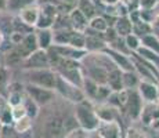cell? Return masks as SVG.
<instances>
[{"label":"cell","mask_w":159,"mask_h":138,"mask_svg":"<svg viewBox=\"0 0 159 138\" xmlns=\"http://www.w3.org/2000/svg\"><path fill=\"white\" fill-rule=\"evenodd\" d=\"M75 119L78 122V126L87 133H93L98 128L100 119L96 113V109L91 105V102L87 100H83L80 102L76 104L75 106Z\"/></svg>","instance_id":"obj_1"},{"label":"cell","mask_w":159,"mask_h":138,"mask_svg":"<svg viewBox=\"0 0 159 138\" xmlns=\"http://www.w3.org/2000/svg\"><path fill=\"white\" fill-rule=\"evenodd\" d=\"M26 76H28V80L30 84H35V86H39V87H44V88H50V90L56 88L57 73L54 70H51L50 68L28 69Z\"/></svg>","instance_id":"obj_2"},{"label":"cell","mask_w":159,"mask_h":138,"mask_svg":"<svg viewBox=\"0 0 159 138\" xmlns=\"http://www.w3.org/2000/svg\"><path fill=\"white\" fill-rule=\"evenodd\" d=\"M54 91H58L64 98H66L68 101H72V102L78 104L80 101L86 100V96H84L83 90L78 86L72 84L68 80H65L64 78H61L57 73V83H56V88Z\"/></svg>","instance_id":"obj_3"},{"label":"cell","mask_w":159,"mask_h":138,"mask_svg":"<svg viewBox=\"0 0 159 138\" xmlns=\"http://www.w3.org/2000/svg\"><path fill=\"white\" fill-rule=\"evenodd\" d=\"M25 94L32 98L39 106H44L47 104H50L54 100V97H56V91L54 90L39 87V86L30 84V83L25 86Z\"/></svg>","instance_id":"obj_4"},{"label":"cell","mask_w":159,"mask_h":138,"mask_svg":"<svg viewBox=\"0 0 159 138\" xmlns=\"http://www.w3.org/2000/svg\"><path fill=\"white\" fill-rule=\"evenodd\" d=\"M143 108H144V101H143L140 93L137 91V88L127 90V101L123 112H126L129 115L131 120H139L140 115L143 112Z\"/></svg>","instance_id":"obj_5"},{"label":"cell","mask_w":159,"mask_h":138,"mask_svg":"<svg viewBox=\"0 0 159 138\" xmlns=\"http://www.w3.org/2000/svg\"><path fill=\"white\" fill-rule=\"evenodd\" d=\"M26 69H46L51 68L50 61H48V54L47 50L43 48H38L36 51H33L32 54H29L28 57L24 60Z\"/></svg>","instance_id":"obj_6"},{"label":"cell","mask_w":159,"mask_h":138,"mask_svg":"<svg viewBox=\"0 0 159 138\" xmlns=\"http://www.w3.org/2000/svg\"><path fill=\"white\" fill-rule=\"evenodd\" d=\"M48 48H50L53 53H56L58 57L71 58V60H76V61L83 60L87 54L86 50H79V48H75V47L68 46V44H53Z\"/></svg>","instance_id":"obj_7"},{"label":"cell","mask_w":159,"mask_h":138,"mask_svg":"<svg viewBox=\"0 0 159 138\" xmlns=\"http://www.w3.org/2000/svg\"><path fill=\"white\" fill-rule=\"evenodd\" d=\"M97 133L101 138H122V127L118 120L112 122H100V126L97 128Z\"/></svg>","instance_id":"obj_8"},{"label":"cell","mask_w":159,"mask_h":138,"mask_svg":"<svg viewBox=\"0 0 159 138\" xmlns=\"http://www.w3.org/2000/svg\"><path fill=\"white\" fill-rule=\"evenodd\" d=\"M137 91L145 102H157L158 101V84H155L154 82L140 80L139 86H137Z\"/></svg>","instance_id":"obj_9"},{"label":"cell","mask_w":159,"mask_h":138,"mask_svg":"<svg viewBox=\"0 0 159 138\" xmlns=\"http://www.w3.org/2000/svg\"><path fill=\"white\" fill-rule=\"evenodd\" d=\"M44 136L47 138H60L65 136L64 131V119L54 116V118L48 119L44 124Z\"/></svg>","instance_id":"obj_10"},{"label":"cell","mask_w":159,"mask_h":138,"mask_svg":"<svg viewBox=\"0 0 159 138\" xmlns=\"http://www.w3.org/2000/svg\"><path fill=\"white\" fill-rule=\"evenodd\" d=\"M14 48L21 54V57L25 60L29 54H32L33 51H36L39 48L38 42H36V35L35 33H26V35L24 36L22 42L15 46Z\"/></svg>","instance_id":"obj_11"},{"label":"cell","mask_w":159,"mask_h":138,"mask_svg":"<svg viewBox=\"0 0 159 138\" xmlns=\"http://www.w3.org/2000/svg\"><path fill=\"white\" fill-rule=\"evenodd\" d=\"M56 14H57V8L51 4L44 6L40 10V15H39L38 20V29H48L51 25H54V21H56Z\"/></svg>","instance_id":"obj_12"},{"label":"cell","mask_w":159,"mask_h":138,"mask_svg":"<svg viewBox=\"0 0 159 138\" xmlns=\"http://www.w3.org/2000/svg\"><path fill=\"white\" fill-rule=\"evenodd\" d=\"M108 57L112 60L116 68H119L122 72H129V70H134L133 60H130L127 55L123 53H119L116 50H108Z\"/></svg>","instance_id":"obj_13"},{"label":"cell","mask_w":159,"mask_h":138,"mask_svg":"<svg viewBox=\"0 0 159 138\" xmlns=\"http://www.w3.org/2000/svg\"><path fill=\"white\" fill-rule=\"evenodd\" d=\"M96 109V113L98 116V119L101 122H112V120H118V116H119V110L118 108L115 106L109 105L108 102H104V104H100V105L94 106Z\"/></svg>","instance_id":"obj_14"},{"label":"cell","mask_w":159,"mask_h":138,"mask_svg":"<svg viewBox=\"0 0 159 138\" xmlns=\"http://www.w3.org/2000/svg\"><path fill=\"white\" fill-rule=\"evenodd\" d=\"M39 15H40V8L36 4H32L20 11V20L28 26H36Z\"/></svg>","instance_id":"obj_15"},{"label":"cell","mask_w":159,"mask_h":138,"mask_svg":"<svg viewBox=\"0 0 159 138\" xmlns=\"http://www.w3.org/2000/svg\"><path fill=\"white\" fill-rule=\"evenodd\" d=\"M69 21H71L72 28L76 30V32H82L87 29L89 26V20L87 17L82 13L79 8H73V10L69 13Z\"/></svg>","instance_id":"obj_16"},{"label":"cell","mask_w":159,"mask_h":138,"mask_svg":"<svg viewBox=\"0 0 159 138\" xmlns=\"http://www.w3.org/2000/svg\"><path fill=\"white\" fill-rule=\"evenodd\" d=\"M122 70L119 68H114L108 72L107 76V86L111 88L112 91H120L123 88V82H122Z\"/></svg>","instance_id":"obj_17"},{"label":"cell","mask_w":159,"mask_h":138,"mask_svg":"<svg viewBox=\"0 0 159 138\" xmlns=\"http://www.w3.org/2000/svg\"><path fill=\"white\" fill-rule=\"evenodd\" d=\"M157 118H159V106L155 105V102H147V105L143 108L140 119L144 122V124H152Z\"/></svg>","instance_id":"obj_18"},{"label":"cell","mask_w":159,"mask_h":138,"mask_svg":"<svg viewBox=\"0 0 159 138\" xmlns=\"http://www.w3.org/2000/svg\"><path fill=\"white\" fill-rule=\"evenodd\" d=\"M107 47L105 42L102 38H98V35H86V42H84V50L90 53H98Z\"/></svg>","instance_id":"obj_19"},{"label":"cell","mask_w":159,"mask_h":138,"mask_svg":"<svg viewBox=\"0 0 159 138\" xmlns=\"http://www.w3.org/2000/svg\"><path fill=\"white\" fill-rule=\"evenodd\" d=\"M133 32V22L127 17H120L115 22V33L119 38H126Z\"/></svg>","instance_id":"obj_20"},{"label":"cell","mask_w":159,"mask_h":138,"mask_svg":"<svg viewBox=\"0 0 159 138\" xmlns=\"http://www.w3.org/2000/svg\"><path fill=\"white\" fill-rule=\"evenodd\" d=\"M140 39H141V46L143 47H145L147 50H149V51H152V53L159 55V38L155 35L154 32L141 36Z\"/></svg>","instance_id":"obj_21"},{"label":"cell","mask_w":159,"mask_h":138,"mask_svg":"<svg viewBox=\"0 0 159 138\" xmlns=\"http://www.w3.org/2000/svg\"><path fill=\"white\" fill-rule=\"evenodd\" d=\"M36 42H38L39 48L47 50L53 43V33L50 29H39L36 32Z\"/></svg>","instance_id":"obj_22"},{"label":"cell","mask_w":159,"mask_h":138,"mask_svg":"<svg viewBox=\"0 0 159 138\" xmlns=\"http://www.w3.org/2000/svg\"><path fill=\"white\" fill-rule=\"evenodd\" d=\"M140 80H141L140 76L137 75L134 70H129V72L122 73V82H123L125 90H133V88H137Z\"/></svg>","instance_id":"obj_23"},{"label":"cell","mask_w":159,"mask_h":138,"mask_svg":"<svg viewBox=\"0 0 159 138\" xmlns=\"http://www.w3.org/2000/svg\"><path fill=\"white\" fill-rule=\"evenodd\" d=\"M133 22V33L134 35H137L139 38H141V36L144 35H148V33H151L152 30V25L149 22H147V21H143V20H136V21H131Z\"/></svg>","instance_id":"obj_24"},{"label":"cell","mask_w":159,"mask_h":138,"mask_svg":"<svg viewBox=\"0 0 159 138\" xmlns=\"http://www.w3.org/2000/svg\"><path fill=\"white\" fill-rule=\"evenodd\" d=\"M89 29H93L98 33H104L107 29H108V22L104 17H100V15H96L91 20H89Z\"/></svg>","instance_id":"obj_25"},{"label":"cell","mask_w":159,"mask_h":138,"mask_svg":"<svg viewBox=\"0 0 159 138\" xmlns=\"http://www.w3.org/2000/svg\"><path fill=\"white\" fill-rule=\"evenodd\" d=\"M13 128L17 134H25L32 128V119L29 116H25V118L20 119V120H15L13 123Z\"/></svg>","instance_id":"obj_26"},{"label":"cell","mask_w":159,"mask_h":138,"mask_svg":"<svg viewBox=\"0 0 159 138\" xmlns=\"http://www.w3.org/2000/svg\"><path fill=\"white\" fill-rule=\"evenodd\" d=\"M0 123L4 126V127H11L14 123L11 106L8 104H4L3 106H0Z\"/></svg>","instance_id":"obj_27"},{"label":"cell","mask_w":159,"mask_h":138,"mask_svg":"<svg viewBox=\"0 0 159 138\" xmlns=\"http://www.w3.org/2000/svg\"><path fill=\"white\" fill-rule=\"evenodd\" d=\"M22 105H24V108H25V110H26V115H28L30 119H35L36 116H38V113H39V105L29 96H26V94L24 96Z\"/></svg>","instance_id":"obj_28"},{"label":"cell","mask_w":159,"mask_h":138,"mask_svg":"<svg viewBox=\"0 0 159 138\" xmlns=\"http://www.w3.org/2000/svg\"><path fill=\"white\" fill-rule=\"evenodd\" d=\"M84 42H86V36L83 33L72 30L68 40V46H72V47L79 48V50H84Z\"/></svg>","instance_id":"obj_29"},{"label":"cell","mask_w":159,"mask_h":138,"mask_svg":"<svg viewBox=\"0 0 159 138\" xmlns=\"http://www.w3.org/2000/svg\"><path fill=\"white\" fill-rule=\"evenodd\" d=\"M78 8L87 17V20H91L93 17H96V6L93 4L91 0H79Z\"/></svg>","instance_id":"obj_30"},{"label":"cell","mask_w":159,"mask_h":138,"mask_svg":"<svg viewBox=\"0 0 159 138\" xmlns=\"http://www.w3.org/2000/svg\"><path fill=\"white\" fill-rule=\"evenodd\" d=\"M32 4H35V0H7V10L20 13L22 8Z\"/></svg>","instance_id":"obj_31"},{"label":"cell","mask_w":159,"mask_h":138,"mask_svg":"<svg viewBox=\"0 0 159 138\" xmlns=\"http://www.w3.org/2000/svg\"><path fill=\"white\" fill-rule=\"evenodd\" d=\"M125 44H126V47L129 48V50L137 51L140 47H141V39L131 32L130 35H127L126 38H125Z\"/></svg>","instance_id":"obj_32"},{"label":"cell","mask_w":159,"mask_h":138,"mask_svg":"<svg viewBox=\"0 0 159 138\" xmlns=\"http://www.w3.org/2000/svg\"><path fill=\"white\" fill-rule=\"evenodd\" d=\"M21 62H24V58L21 57V54L15 48H13L10 53L6 55V64L8 66H18L21 65Z\"/></svg>","instance_id":"obj_33"},{"label":"cell","mask_w":159,"mask_h":138,"mask_svg":"<svg viewBox=\"0 0 159 138\" xmlns=\"http://www.w3.org/2000/svg\"><path fill=\"white\" fill-rule=\"evenodd\" d=\"M11 112H13L14 122L15 120H20V119L25 118V116H28V115H26V110H25V108H24L22 104H18V105L11 106Z\"/></svg>","instance_id":"obj_34"},{"label":"cell","mask_w":159,"mask_h":138,"mask_svg":"<svg viewBox=\"0 0 159 138\" xmlns=\"http://www.w3.org/2000/svg\"><path fill=\"white\" fill-rule=\"evenodd\" d=\"M89 136H90V133H87V131L83 130V128L78 127V128H75V130L66 133L65 138H89Z\"/></svg>","instance_id":"obj_35"},{"label":"cell","mask_w":159,"mask_h":138,"mask_svg":"<svg viewBox=\"0 0 159 138\" xmlns=\"http://www.w3.org/2000/svg\"><path fill=\"white\" fill-rule=\"evenodd\" d=\"M125 138H147V136L143 134L140 130H137V128L130 127V128H127L126 134H125Z\"/></svg>","instance_id":"obj_36"},{"label":"cell","mask_w":159,"mask_h":138,"mask_svg":"<svg viewBox=\"0 0 159 138\" xmlns=\"http://www.w3.org/2000/svg\"><path fill=\"white\" fill-rule=\"evenodd\" d=\"M7 70L4 68H0V91L4 93V90L7 88Z\"/></svg>","instance_id":"obj_37"},{"label":"cell","mask_w":159,"mask_h":138,"mask_svg":"<svg viewBox=\"0 0 159 138\" xmlns=\"http://www.w3.org/2000/svg\"><path fill=\"white\" fill-rule=\"evenodd\" d=\"M158 0H139V4L143 10H152L157 6Z\"/></svg>","instance_id":"obj_38"},{"label":"cell","mask_w":159,"mask_h":138,"mask_svg":"<svg viewBox=\"0 0 159 138\" xmlns=\"http://www.w3.org/2000/svg\"><path fill=\"white\" fill-rule=\"evenodd\" d=\"M101 3H104L105 6H108V7H112V6H116L120 0H100Z\"/></svg>","instance_id":"obj_39"},{"label":"cell","mask_w":159,"mask_h":138,"mask_svg":"<svg viewBox=\"0 0 159 138\" xmlns=\"http://www.w3.org/2000/svg\"><path fill=\"white\" fill-rule=\"evenodd\" d=\"M58 2H61L62 4H66V6H76L79 3V0H58Z\"/></svg>","instance_id":"obj_40"},{"label":"cell","mask_w":159,"mask_h":138,"mask_svg":"<svg viewBox=\"0 0 159 138\" xmlns=\"http://www.w3.org/2000/svg\"><path fill=\"white\" fill-rule=\"evenodd\" d=\"M7 10V0H0V11Z\"/></svg>","instance_id":"obj_41"},{"label":"cell","mask_w":159,"mask_h":138,"mask_svg":"<svg viewBox=\"0 0 159 138\" xmlns=\"http://www.w3.org/2000/svg\"><path fill=\"white\" fill-rule=\"evenodd\" d=\"M151 126L155 128V130H159V118L155 119V120L152 122V124H151Z\"/></svg>","instance_id":"obj_42"},{"label":"cell","mask_w":159,"mask_h":138,"mask_svg":"<svg viewBox=\"0 0 159 138\" xmlns=\"http://www.w3.org/2000/svg\"><path fill=\"white\" fill-rule=\"evenodd\" d=\"M89 138H101V137H100V134L97 133V131H93V133H90Z\"/></svg>","instance_id":"obj_43"},{"label":"cell","mask_w":159,"mask_h":138,"mask_svg":"<svg viewBox=\"0 0 159 138\" xmlns=\"http://www.w3.org/2000/svg\"><path fill=\"white\" fill-rule=\"evenodd\" d=\"M3 40H4V38H3V33L0 32V47H2V44H3Z\"/></svg>","instance_id":"obj_44"},{"label":"cell","mask_w":159,"mask_h":138,"mask_svg":"<svg viewBox=\"0 0 159 138\" xmlns=\"http://www.w3.org/2000/svg\"><path fill=\"white\" fill-rule=\"evenodd\" d=\"M3 127H4V126L0 123V138H2V134H3Z\"/></svg>","instance_id":"obj_45"},{"label":"cell","mask_w":159,"mask_h":138,"mask_svg":"<svg viewBox=\"0 0 159 138\" xmlns=\"http://www.w3.org/2000/svg\"><path fill=\"white\" fill-rule=\"evenodd\" d=\"M158 101H159V84H158Z\"/></svg>","instance_id":"obj_46"},{"label":"cell","mask_w":159,"mask_h":138,"mask_svg":"<svg viewBox=\"0 0 159 138\" xmlns=\"http://www.w3.org/2000/svg\"><path fill=\"white\" fill-rule=\"evenodd\" d=\"M122 138H125V134H123V136H122Z\"/></svg>","instance_id":"obj_47"}]
</instances>
